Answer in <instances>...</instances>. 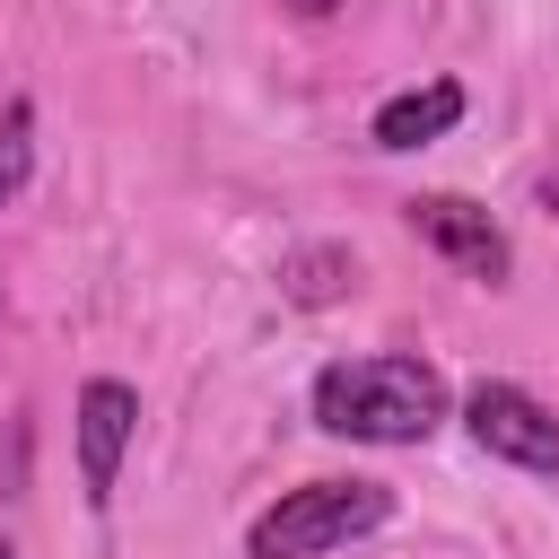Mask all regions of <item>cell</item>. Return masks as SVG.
Returning <instances> with one entry per match:
<instances>
[{"instance_id": "obj_1", "label": "cell", "mask_w": 559, "mask_h": 559, "mask_svg": "<svg viewBox=\"0 0 559 559\" xmlns=\"http://www.w3.org/2000/svg\"><path fill=\"white\" fill-rule=\"evenodd\" d=\"M314 428L341 445H428L445 428V376L411 349L332 358L314 376Z\"/></svg>"}, {"instance_id": "obj_2", "label": "cell", "mask_w": 559, "mask_h": 559, "mask_svg": "<svg viewBox=\"0 0 559 559\" xmlns=\"http://www.w3.org/2000/svg\"><path fill=\"white\" fill-rule=\"evenodd\" d=\"M376 524H393L384 480H297L245 524V559H323V550H341Z\"/></svg>"}, {"instance_id": "obj_3", "label": "cell", "mask_w": 559, "mask_h": 559, "mask_svg": "<svg viewBox=\"0 0 559 559\" xmlns=\"http://www.w3.org/2000/svg\"><path fill=\"white\" fill-rule=\"evenodd\" d=\"M463 428H472V445H480L489 463H515V472H533V480H559V411H550L542 393H524V384H507V376H480V384L463 393Z\"/></svg>"}, {"instance_id": "obj_4", "label": "cell", "mask_w": 559, "mask_h": 559, "mask_svg": "<svg viewBox=\"0 0 559 559\" xmlns=\"http://www.w3.org/2000/svg\"><path fill=\"white\" fill-rule=\"evenodd\" d=\"M70 428H79V498L105 507L114 480H122V454H131V437H140V393H131L122 376H87Z\"/></svg>"}, {"instance_id": "obj_5", "label": "cell", "mask_w": 559, "mask_h": 559, "mask_svg": "<svg viewBox=\"0 0 559 559\" xmlns=\"http://www.w3.org/2000/svg\"><path fill=\"white\" fill-rule=\"evenodd\" d=\"M411 236H419V245H437L454 271H472V280H489V288L515 271L507 227H498L480 201H463V192H419V201H411Z\"/></svg>"}, {"instance_id": "obj_6", "label": "cell", "mask_w": 559, "mask_h": 559, "mask_svg": "<svg viewBox=\"0 0 559 559\" xmlns=\"http://www.w3.org/2000/svg\"><path fill=\"white\" fill-rule=\"evenodd\" d=\"M454 122H463V87H454V79H428V87H402V96H384V105H376V122H367V140L402 157V148H428V140H445Z\"/></svg>"}, {"instance_id": "obj_7", "label": "cell", "mask_w": 559, "mask_h": 559, "mask_svg": "<svg viewBox=\"0 0 559 559\" xmlns=\"http://www.w3.org/2000/svg\"><path fill=\"white\" fill-rule=\"evenodd\" d=\"M349 288H358V253H349V245H297V253L280 262V297L306 306V314H314V306H341Z\"/></svg>"}, {"instance_id": "obj_8", "label": "cell", "mask_w": 559, "mask_h": 559, "mask_svg": "<svg viewBox=\"0 0 559 559\" xmlns=\"http://www.w3.org/2000/svg\"><path fill=\"white\" fill-rule=\"evenodd\" d=\"M26 175H35V105L9 96V105H0V210L26 192Z\"/></svg>"}, {"instance_id": "obj_9", "label": "cell", "mask_w": 559, "mask_h": 559, "mask_svg": "<svg viewBox=\"0 0 559 559\" xmlns=\"http://www.w3.org/2000/svg\"><path fill=\"white\" fill-rule=\"evenodd\" d=\"M0 498H26V428H9V454H0Z\"/></svg>"}, {"instance_id": "obj_10", "label": "cell", "mask_w": 559, "mask_h": 559, "mask_svg": "<svg viewBox=\"0 0 559 559\" xmlns=\"http://www.w3.org/2000/svg\"><path fill=\"white\" fill-rule=\"evenodd\" d=\"M0 559H17V542H9V533H0Z\"/></svg>"}]
</instances>
